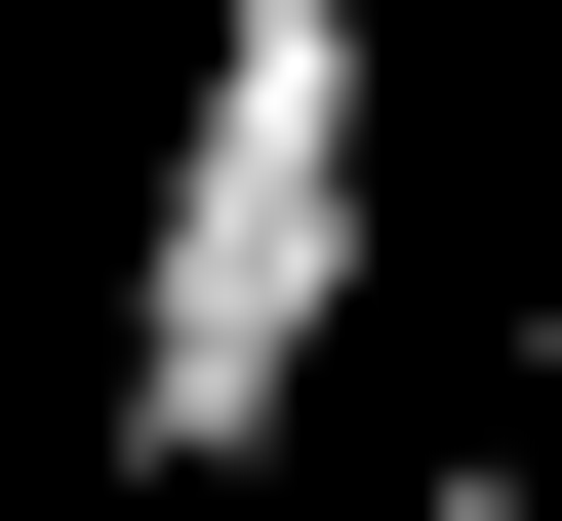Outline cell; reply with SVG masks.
<instances>
[{
  "label": "cell",
  "instance_id": "6da1fadb",
  "mask_svg": "<svg viewBox=\"0 0 562 521\" xmlns=\"http://www.w3.org/2000/svg\"><path fill=\"white\" fill-rule=\"evenodd\" d=\"M362 161H402V41L362 0H201V121H161V241H121V482L241 521L322 321H362Z\"/></svg>",
  "mask_w": 562,
  "mask_h": 521
}]
</instances>
